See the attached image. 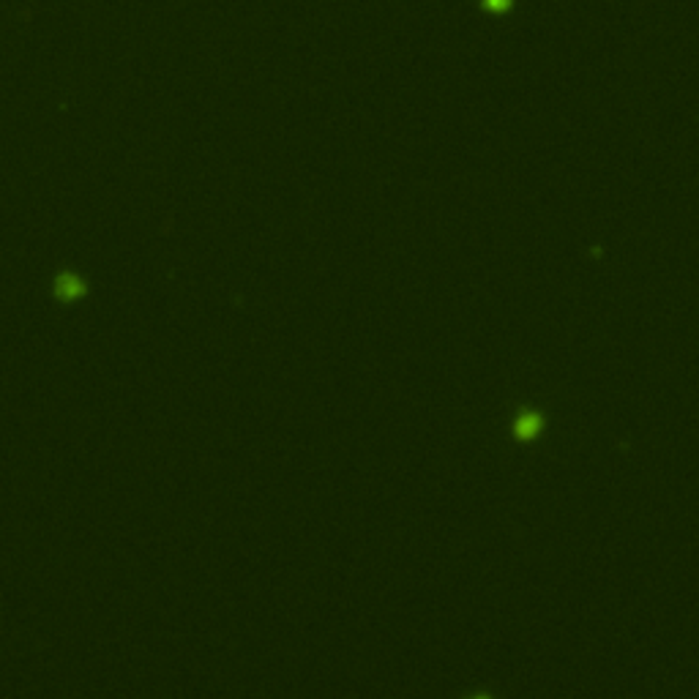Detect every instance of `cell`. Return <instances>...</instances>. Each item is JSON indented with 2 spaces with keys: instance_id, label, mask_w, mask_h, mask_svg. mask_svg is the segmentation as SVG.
<instances>
[{
  "instance_id": "obj_1",
  "label": "cell",
  "mask_w": 699,
  "mask_h": 699,
  "mask_svg": "<svg viewBox=\"0 0 699 699\" xmlns=\"http://www.w3.org/2000/svg\"><path fill=\"white\" fill-rule=\"evenodd\" d=\"M484 6H486L489 11H506V8L511 6V0H484Z\"/></svg>"
}]
</instances>
